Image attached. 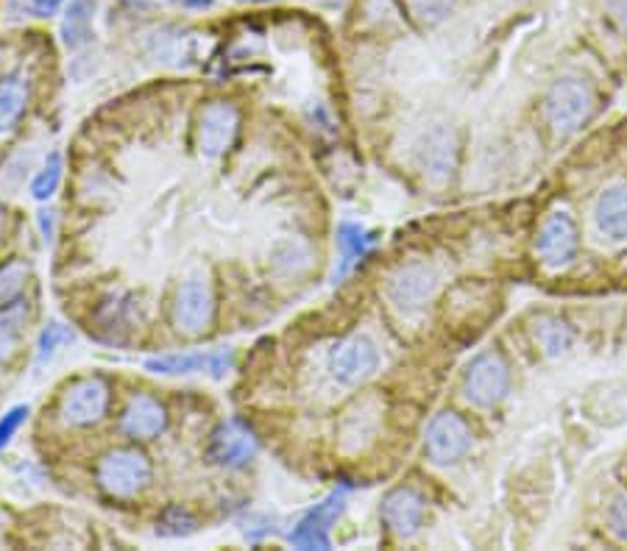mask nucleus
I'll list each match as a JSON object with an SVG mask.
<instances>
[{
  "instance_id": "nucleus-1",
  "label": "nucleus",
  "mask_w": 627,
  "mask_h": 551,
  "mask_svg": "<svg viewBox=\"0 0 627 551\" xmlns=\"http://www.w3.org/2000/svg\"><path fill=\"white\" fill-rule=\"evenodd\" d=\"M594 112V92L580 78H561L544 98V121L561 137L583 128Z\"/></svg>"
},
{
  "instance_id": "nucleus-2",
  "label": "nucleus",
  "mask_w": 627,
  "mask_h": 551,
  "mask_svg": "<svg viewBox=\"0 0 627 551\" xmlns=\"http://www.w3.org/2000/svg\"><path fill=\"white\" fill-rule=\"evenodd\" d=\"M507 390H511V367L496 351L477 354L463 374V396L480 410H491L505 401Z\"/></svg>"
},
{
  "instance_id": "nucleus-3",
  "label": "nucleus",
  "mask_w": 627,
  "mask_h": 551,
  "mask_svg": "<svg viewBox=\"0 0 627 551\" xmlns=\"http://www.w3.org/2000/svg\"><path fill=\"white\" fill-rule=\"evenodd\" d=\"M151 474L148 456L139 454L137 449H114L103 454L98 463V485L118 499H128V496L146 490Z\"/></svg>"
},
{
  "instance_id": "nucleus-4",
  "label": "nucleus",
  "mask_w": 627,
  "mask_h": 551,
  "mask_svg": "<svg viewBox=\"0 0 627 551\" xmlns=\"http://www.w3.org/2000/svg\"><path fill=\"white\" fill-rule=\"evenodd\" d=\"M471 438H475V435H471L469 424H466L457 412H438L435 418L430 421V426H427V460L435 465H455L457 460H463V456L471 451Z\"/></svg>"
},
{
  "instance_id": "nucleus-5",
  "label": "nucleus",
  "mask_w": 627,
  "mask_h": 551,
  "mask_svg": "<svg viewBox=\"0 0 627 551\" xmlns=\"http://www.w3.org/2000/svg\"><path fill=\"white\" fill-rule=\"evenodd\" d=\"M380 367V354L377 346L368 337L355 335L346 340L335 342V349L330 351V371L341 385L355 387L377 374Z\"/></svg>"
},
{
  "instance_id": "nucleus-6",
  "label": "nucleus",
  "mask_w": 627,
  "mask_h": 551,
  "mask_svg": "<svg viewBox=\"0 0 627 551\" xmlns=\"http://www.w3.org/2000/svg\"><path fill=\"white\" fill-rule=\"evenodd\" d=\"M216 317V301H212V290L201 276L184 281L179 287L176 306H173V324L182 335L198 337L212 326Z\"/></svg>"
},
{
  "instance_id": "nucleus-7",
  "label": "nucleus",
  "mask_w": 627,
  "mask_h": 551,
  "mask_svg": "<svg viewBox=\"0 0 627 551\" xmlns=\"http://www.w3.org/2000/svg\"><path fill=\"white\" fill-rule=\"evenodd\" d=\"M109 406V385L101 376H87V379L76 381L67 387V393L62 396V421L67 426H89L98 424L103 418V412Z\"/></svg>"
},
{
  "instance_id": "nucleus-8",
  "label": "nucleus",
  "mask_w": 627,
  "mask_h": 551,
  "mask_svg": "<svg viewBox=\"0 0 627 551\" xmlns=\"http://www.w3.org/2000/svg\"><path fill=\"white\" fill-rule=\"evenodd\" d=\"M539 256L546 267L557 271V267H566L577 256V248H580V231H577V223L569 212H552L544 221L539 231Z\"/></svg>"
},
{
  "instance_id": "nucleus-9",
  "label": "nucleus",
  "mask_w": 627,
  "mask_h": 551,
  "mask_svg": "<svg viewBox=\"0 0 627 551\" xmlns=\"http://www.w3.org/2000/svg\"><path fill=\"white\" fill-rule=\"evenodd\" d=\"M438 287V276L425 262H407L396 267L388 279V298L402 312H418L432 298Z\"/></svg>"
},
{
  "instance_id": "nucleus-10",
  "label": "nucleus",
  "mask_w": 627,
  "mask_h": 551,
  "mask_svg": "<svg viewBox=\"0 0 627 551\" xmlns=\"http://www.w3.org/2000/svg\"><path fill=\"white\" fill-rule=\"evenodd\" d=\"M346 508V488L332 490L321 504L310 510L305 518L298 521V526L291 533V543L296 549H330V529Z\"/></svg>"
},
{
  "instance_id": "nucleus-11",
  "label": "nucleus",
  "mask_w": 627,
  "mask_h": 551,
  "mask_svg": "<svg viewBox=\"0 0 627 551\" xmlns=\"http://www.w3.org/2000/svg\"><path fill=\"white\" fill-rule=\"evenodd\" d=\"M257 454V438L243 421L232 418L223 421L209 440V456L212 463L223 465V468H243Z\"/></svg>"
},
{
  "instance_id": "nucleus-12",
  "label": "nucleus",
  "mask_w": 627,
  "mask_h": 551,
  "mask_svg": "<svg viewBox=\"0 0 627 551\" xmlns=\"http://www.w3.org/2000/svg\"><path fill=\"white\" fill-rule=\"evenodd\" d=\"M237 126H241V114L232 103H209L201 114V126H198V148L204 156H223L235 142Z\"/></svg>"
},
{
  "instance_id": "nucleus-13",
  "label": "nucleus",
  "mask_w": 627,
  "mask_h": 551,
  "mask_svg": "<svg viewBox=\"0 0 627 551\" xmlns=\"http://www.w3.org/2000/svg\"><path fill=\"white\" fill-rule=\"evenodd\" d=\"M425 510H427L425 496L418 493V490L396 488L382 499L380 515L382 524H385L396 538L407 540L421 529V524H425Z\"/></svg>"
},
{
  "instance_id": "nucleus-14",
  "label": "nucleus",
  "mask_w": 627,
  "mask_h": 551,
  "mask_svg": "<svg viewBox=\"0 0 627 551\" xmlns=\"http://www.w3.org/2000/svg\"><path fill=\"white\" fill-rule=\"evenodd\" d=\"M168 426L165 406L151 396H134L121 418V429L134 440L159 438Z\"/></svg>"
},
{
  "instance_id": "nucleus-15",
  "label": "nucleus",
  "mask_w": 627,
  "mask_h": 551,
  "mask_svg": "<svg viewBox=\"0 0 627 551\" xmlns=\"http://www.w3.org/2000/svg\"><path fill=\"white\" fill-rule=\"evenodd\" d=\"M148 371L153 374H198L209 371L212 376H223L232 367V351H216V354H171L153 356L146 362Z\"/></svg>"
},
{
  "instance_id": "nucleus-16",
  "label": "nucleus",
  "mask_w": 627,
  "mask_h": 551,
  "mask_svg": "<svg viewBox=\"0 0 627 551\" xmlns=\"http://www.w3.org/2000/svg\"><path fill=\"white\" fill-rule=\"evenodd\" d=\"M594 221L602 235L611 240H627V187L614 184L597 198Z\"/></svg>"
},
{
  "instance_id": "nucleus-17",
  "label": "nucleus",
  "mask_w": 627,
  "mask_h": 551,
  "mask_svg": "<svg viewBox=\"0 0 627 551\" xmlns=\"http://www.w3.org/2000/svg\"><path fill=\"white\" fill-rule=\"evenodd\" d=\"M32 98V87L23 73H9L0 78V134L12 132L20 123Z\"/></svg>"
},
{
  "instance_id": "nucleus-18",
  "label": "nucleus",
  "mask_w": 627,
  "mask_h": 551,
  "mask_svg": "<svg viewBox=\"0 0 627 551\" xmlns=\"http://www.w3.org/2000/svg\"><path fill=\"white\" fill-rule=\"evenodd\" d=\"M93 17H96V0H70L62 20V42L70 51H78L93 39Z\"/></svg>"
},
{
  "instance_id": "nucleus-19",
  "label": "nucleus",
  "mask_w": 627,
  "mask_h": 551,
  "mask_svg": "<svg viewBox=\"0 0 627 551\" xmlns=\"http://www.w3.org/2000/svg\"><path fill=\"white\" fill-rule=\"evenodd\" d=\"M337 248H341V265H337V279H343L368 251L374 248V235H368L366 228L357 223H341L337 226Z\"/></svg>"
},
{
  "instance_id": "nucleus-20",
  "label": "nucleus",
  "mask_w": 627,
  "mask_h": 551,
  "mask_svg": "<svg viewBox=\"0 0 627 551\" xmlns=\"http://www.w3.org/2000/svg\"><path fill=\"white\" fill-rule=\"evenodd\" d=\"M28 310L23 301H14L12 306H7V312L0 315V365H7L14 354H17L20 337L26 331Z\"/></svg>"
},
{
  "instance_id": "nucleus-21",
  "label": "nucleus",
  "mask_w": 627,
  "mask_h": 551,
  "mask_svg": "<svg viewBox=\"0 0 627 551\" xmlns=\"http://www.w3.org/2000/svg\"><path fill=\"white\" fill-rule=\"evenodd\" d=\"M407 12L421 28H435L457 12L460 0H405Z\"/></svg>"
},
{
  "instance_id": "nucleus-22",
  "label": "nucleus",
  "mask_w": 627,
  "mask_h": 551,
  "mask_svg": "<svg viewBox=\"0 0 627 551\" xmlns=\"http://www.w3.org/2000/svg\"><path fill=\"white\" fill-rule=\"evenodd\" d=\"M76 340V335H73V329L64 324H59V321H51V324L45 326L42 335H39V342H37V360H34V367H45L48 362L57 356V351L62 349V346H70V342Z\"/></svg>"
},
{
  "instance_id": "nucleus-23",
  "label": "nucleus",
  "mask_w": 627,
  "mask_h": 551,
  "mask_svg": "<svg viewBox=\"0 0 627 551\" xmlns=\"http://www.w3.org/2000/svg\"><path fill=\"white\" fill-rule=\"evenodd\" d=\"M62 167H64L62 153L59 151H53L51 156L45 159L42 171H39L32 181V196L37 198V201H48V198L59 190V181H62Z\"/></svg>"
},
{
  "instance_id": "nucleus-24",
  "label": "nucleus",
  "mask_w": 627,
  "mask_h": 551,
  "mask_svg": "<svg viewBox=\"0 0 627 551\" xmlns=\"http://www.w3.org/2000/svg\"><path fill=\"white\" fill-rule=\"evenodd\" d=\"M536 340L541 342V349L546 354H561L571 346V331L564 321H557V317H544L541 326L536 329Z\"/></svg>"
},
{
  "instance_id": "nucleus-25",
  "label": "nucleus",
  "mask_w": 627,
  "mask_h": 551,
  "mask_svg": "<svg viewBox=\"0 0 627 551\" xmlns=\"http://www.w3.org/2000/svg\"><path fill=\"white\" fill-rule=\"evenodd\" d=\"M190 533H196V521L182 508L165 510L157 524V535H162V538H184V535Z\"/></svg>"
},
{
  "instance_id": "nucleus-26",
  "label": "nucleus",
  "mask_w": 627,
  "mask_h": 551,
  "mask_svg": "<svg viewBox=\"0 0 627 551\" xmlns=\"http://www.w3.org/2000/svg\"><path fill=\"white\" fill-rule=\"evenodd\" d=\"M26 265H20V262L0 271V306H12L14 301H17L20 292H23V285H26Z\"/></svg>"
},
{
  "instance_id": "nucleus-27",
  "label": "nucleus",
  "mask_w": 627,
  "mask_h": 551,
  "mask_svg": "<svg viewBox=\"0 0 627 551\" xmlns=\"http://www.w3.org/2000/svg\"><path fill=\"white\" fill-rule=\"evenodd\" d=\"M608 529L616 540L627 543V490L616 493L608 508Z\"/></svg>"
},
{
  "instance_id": "nucleus-28",
  "label": "nucleus",
  "mask_w": 627,
  "mask_h": 551,
  "mask_svg": "<svg viewBox=\"0 0 627 551\" xmlns=\"http://www.w3.org/2000/svg\"><path fill=\"white\" fill-rule=\"evenodd\" d=\"M28 418V406L26 404H20V406H12V410L0 418V449L3 446H9V440L14 438V431L23 426V421Z\"/></svg>"
},
{
  "instance_id": "nucleus-29",
  "label": "nucleus",
  "mask_w": 627,
  "mask_h": 551,
  "mask_svg": "<svg viewBox=\"0 0 627 551\" xmlns=\"http://www.w3.org/2000/svg\"><path fill=\"white\" fill-rule=\"evenodd\" d=\"M64 0H32V9L37 17H51V14H57L59 9H62Z\"/></svg>"
},
{
  "instance_id": "nucleus-30",
  "label": "nucleus",
  "mask_w": 627,
  "mask_h": 551,
  "mask_svg": "<svg viewBox=\"0 0 627 551\" xmlns=\"http://www.w3.org/2000/svg\"><path fill=\"white\" fill-rule=\"evenodd\" d=\"M173 7L193 9V12H204V9H212V0H168Z\"/></svg>"
},
{
  "instance_id": "nucleus-31",
  "label": "nucleus",
  "mask_w": 627,
  "mask_h": 551,
  "mask_svg": "<svg viewBox=\"0 0 627 551\" xmlns=\"http://www.w3.org/2000/svg\"><path fill=\"white\" fill-rule=\"evenodd\" d=\"M53 212H39V226H42L45 240H51L53 237Z\"/></svg>"
},
{
  "instance_id": "nucleus-32",
  "label": "nucleus",
  "mask_w": 627,
  "mask_h": 551,
  "mask_svg": "<svg viewBox=\"0 0 627 551\" xmlns=\"http://www.w3.org/2000/svg\"><path fill=\"white\" fill-rule=\"evenodd\" d=\"M0 237H3V210H0Z\"/></svg>"
},
{
  "instance_id": "nucleus-33",
  "label": "nucleus",
  "mask_w": 627,
  "mask_h": 551,
  "mask_svg": "<svg viewBox=\"0 0 627 551\" xmlns=\"http://www.w3.org/2000/svg\"><path fill=\"white\" fill-rule=\"evenodd\" d=\"M248 3H268V0H248Z\"/></svg>"
}]
</instances>
